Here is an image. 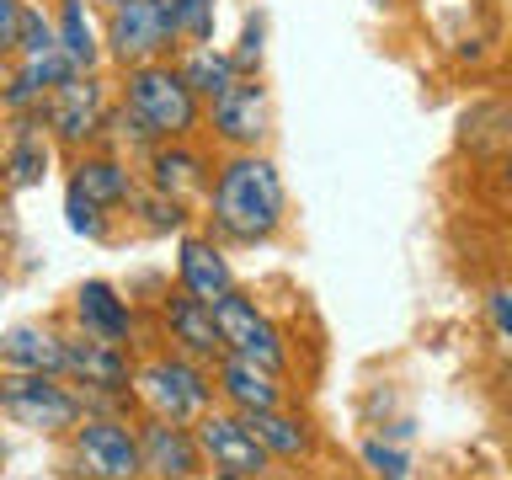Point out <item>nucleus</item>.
Returning a JSON list of instances; mask_svg holds the SVG:
<instances>
[{
    "label": "nucleus",
    "instance_id": "nucleus-11",
    "mask_svg": "<svg viewBox=\"0 0 512 480\" xmlns=\"http://www.w3.org/2000/svg\"><path fill=\"white\" fill-rule=\"evenodd\" d=\"M139 459H144V480H203L208 470L192 422H166V416H144L139 422Z\"/></svg>",
    "mask_w": 512,
    "mask_h": 480
},
{
    "label": "nucleus",
    "instance_id": "nucleus-20",
    "mask_svg": "<svg viewBox=\"0 0 512 480\" xmlns=\"http://www.w3.org/2000/svg\"><path fill=\"white\" fill-rule=\"evenodd\" d=\"M70 171H75L70 182L86 192L91 203H102L107 214L112 208H128V198H134V176H128V166L112 160V155H80Z\"/></svg>",
    "mask_w": 512,
    "mask_h": 480
},
{
    "label": "nucleus",
    "instance_id": "nucleus-22",
    "mask_svg": "<svg viewBox=\"0 0 512 480\" xmlns=\"http://www.w3.org/2000/svg\"><path fill=\"white\" fill-rule=\"evenodd\" d=\"M251 422V432H256V443L272 454V464H288V459H304L310 454V443H315V432L304 427V416H294V411H283V406H272V411H256V416H246Z\"/></svg>",
    "mask_w": 512,
    "mask_h": 480
},
{
    "label": "nucleus",
    "instance_id": "nucleus-30",
    "mask_svg": "<svg viewBox=\"0 0 512 480\" xmlns=\"http://www.w3.org/2000/svg\"><path fill=\"white\" fill-rule=\"evenodd\" d=\"M230 59H235V70H256V64H262V16L246 22V38H240V48Z\"/></svg>",
    "mask_w": 512,
    "mask_h": 480
},
{
    "label": "nucleus",
    "instance_id": "nucleus-17",
    "mask_svg": "<svg viewBox=\"0 0 512 480\" xmlns=\"http://www.w3.org/2000/svg\"><path fill=\"white\" fill-rule=\"evenodd\" d=\"M0 368H27V374H64V331L43 320H22L0 336Z\"/></svg>",
    "mask_w": 512,
    "mask_h": 480
},
{
    "label": "nucleus",
    "instance_id": "nucleus-18",
    "mask_svg": "<svg viewBox=\"0 0 512 480\" xmlns=\"http://www.w3.org/2000/svg\"><path fill=\"white\" fill-rule=\"evenodd\" d=\"M48 160H54V139H48V128L38 112H27V118H11V139H6V182L16 192L38 187L48 176Z\"/></svg>",
    "mask_w": 512,
    "mask_h": 480
},
{
    "label": "nucleus",
    "instance_id": "nucleus-26",
    "mask_svg": "<svg viewBox=\"0 0 512 480\" xmlns=\"http://www.w3.org/2000/svg\"><path fill=\"white\" fill-rule=\"evenodd\" d=\"M171 6V27L187 43H208L214 38V0H166Z\"/></svg>",
    "mask_w": 512,
    "mask_h": 480
},
{
    "label": "nucleus",
    "instance_id": "nucleus-10",
    "mask_svg": "<svg viewBox=\"0 0 512 480\" xmlns=\"http://www.w3.org/2000/svg\"><path fill=\"white\" fill-rule=\"evenodd\" d=\"M171 43H176V27H171V6H166V0H123V6H112V16H107V48H112V59H118L123 70L166 59Z\"/></svg>",
    "mask_w": 512,
    "mask_h": 480
},
{
    "label": "nucleus",
    "instance_id": "nucleus-8",
    "mask_svg": "<svg viewBox=\"0 0 512 480\" xmlns=\"http://www.w3.org/2000/svg\"><path fill=\"white\" fill-rule=\"evenodd\" d=\"M38 118H43L48 139H54L59 150L86 155V144L107 128V91H102V80H96V75H70L59 91L43 96Z\"/></svg>",
    "mask_w": 512,
    "mask_h": 480
},
{
    "label": "nucleus",
    "instance_id": "nucleus-32",
    "mask_svg": "<svg viewBox=\"0 0 512 480\" xmlns=\"http://www.w3.org/2000/svg\"><path fill=\"white\" fill-rule=\"evenodd\" d=\"M267 480H304V475H267Z\"/></svg>",
    "mask_w": 512,
    "mask_h": 480
},
{
    "label": "nucleus",
    "instance_id": "nucleus-34",
    "mask_svg": "<svg viewBox=\"0 0 512 480\" xmlns=\"http://www.w3.org/2000/svg\"><path fill=\"white\" fill-rule=\"evenodd\" d=\"M0 182H6V155H0Z\"/></svg>",
    "mask_w": 512,
    "mask_h": 480
},
{
    "label": "nucleus",
    "instance_id": "nucleus-1",
    "mask_svg": "<svg viewBox=\"0 0 512 480\" xmlns=\"http://www.w3.org/2000/svg\"><path fill=\"white\" fill-rule=\"evenodd\" d=\"M208 224H214L219 240H235V246H256V240H272L283 224V176L267 155L256 150H235L224 166L214 171V187H208Z\"/></svg>",
    "mask_w": 512,
    "mask_h": 480
},
{
    "label": "nucleus",
    "instance_id": "nucleus-28",
    "mask_svg": "<svg viewBox=\"0 0 512 480\" xmlns=\"http://www.w3.org/2000/svg\"><path fill=\"white\" fill-rule=\"evenodd\" d=\"M54 22L38 11V6H27L22 11V38H16V54H43V48H54Z\"/></svg>",
    "mask_w": 512,
    "mask_h": 480
},
{
    "label": "nucleus",
    "instance_id": "nucleus-5",
    "mask_svg": "<svg viewBox=\"0 0 512 480\" xmlns=\"http://www.w3.org/2000/svg\"><path fill=\"white\" fill-rule=\"evenodd\" d=\"M64 459H70L75 480H139V427H128L118 411H86L80 427L64 438Z\"/></svg>",
    "mask_w": 512,
    "mask_h": 480
},
{
    "label": "nucleus",
    "instance_id": "nucleus-7",
    "mask_svg": "<svg viewBox=\"0 0 512 480\" xmlns=\"http://www.w3.org/2000/svg\"><path fill=\"white\" fill-rule=\"evenodd\" d=\"M214 326H219L224 352H235V358L267 368V374H283V368H288V342H283V331L267 320V310H256L251 294L230 288V294L214 304Z\"/></svg>",
    "mask_w": 512,
    "mask_h": 480
},
{
    "label": "nucleus",
    "instance_id": "nucleus-24",
    "mask_svg": "<svg viewBox=\"0 0 512 480\" xmlns=\"http://www.w3.org/2000/svg\"><path fill=\"white\" fill-rule=\"evenodd\" d=\"M64 224H70L75 235H86V240H107V235H112L107 208H102V203H91V198H86V192H80L75 182L64 187Z\"/></svg>",
    "mask_w": 512,
    "mask_h": 480
},
{
    "label": "nucleus",
    "instance_id": "nucleus-12",
    "mask_svg": "<svg viewBox=\"0 0 512 480\" xmlns=\"http://www.w3.org/2000/svg\"><path fill=\"white\" fill-rule=\"evenodd\" d=\"M160 326H166V342L171 352H182L192 363H208L214 368L224 358V342H219V326H214V304L192 299V294H166L160 299Z\"/></svg>",
    "mask_w": 512,
    "mask_h": 480
},
{
    "label": "nucleus",
    "instance_id": "nucleus-27",
    "mask_svg": "<svg viewBox=\"0 0 512 480\" xmlns=\"http://www.w3.org/2000/svg\"><path fill=\"white\" fill-rule=\"evenodd\" d=\"M363 464H368V475H374V480H406L411 475V459L400 454V448H390L384 438L363 443Z\"/></svg>",
    "mask_w": 512,
    "mask_h": 480
},
{
    "label": "nucleus",
    "instance_id": "nucleus-4",
    "mask_svg": "<svg viewBox=\"0 0 512 480\" xmlns=\"http://www.w3.org/2000/svg\"><path fill=\"white\" fill-rule=\"evenodd\" d=\"M134 395L150 416H166V422H198V416L214 406V368L192 363L182 352H150V358L134 363Z\"/></svg>",
    "mask_w": 512,
    "mask_h": 480
},
{
    "label": "nucleus",
    "instance_id": "nucleus-36",
    "mask_svg": "<svg viewBox=\"0 0 512 480\" xmlns=\"http://www.w3.org/2000/svg\"><path fill=\"white\" fill-rule=\"evenodd\" d=\"M374 6H395V0H374Z\"/></svg>",
    "mask_w": 512,
    "mask_h": 480
},
{
    "label": "nucleus",
    "instance_id": "nucleus-25",
    "mask_svg": "<svg viewBox=\"0 0 512 480\" xmlns=\"http://www.w3.org/2000/svg\"><path fill=\"white\" fill-rule=\"evenodd\" d=\"M144 214V230H155V235H171V230H182L187 224V208H182V198H166V192H139L134 187V198H128Z\"/></svg>",
    "mask_w": 512,
    "mask_h": 480
},
{
    "label": "nucleus",
    "instance_id": "nucleus-19",
    "mask_svg": "<svg viewBox=\"0 0 512 480\" xmlns=\"http://www.w3.org/2000/svg\"><path fill=\"white\" fill-rule=\"evenodd\" d=\"M150 187L166 192V198H192V192H208V160L198 150L182 144H155L150 155Z\"/></svg>",
    "mask_w": 512,
    "mask_h": 480
},
{
    "label": "nucleus",
    "instance_id": "nucleus-21",
    "mask_svg": "<svg viewBox=\"0 0 512 480\" xmlns=\"http://www.w3.org/2000/svg\"><path fill=\"white\" fill-rule=\"evenodd\" d=\"M176 70H182V80L192 86V96H198V102H208V107H214L219 96L240 80L235 59L219 54L214 43H187V54H182V64H176Z\"/></svg>",
    "mask_w": 512,
    "mask_h": 480
},
{
    "label": "nucleus",
    "instance_id": "nucleus-35",
    "mask_svg": "<svg viewBox=\"0 0 512 480\" xmlns=\"http://www.w3.org/2000/svg\"><path fill=\"white\" fill-rule=\"evenodd\" d=\"M507 192H512V160H507Z\"/></svg>",
    "mask_w": 512,
    "mask_h": 480
},
{
    "label": "nucleus",
    "instance_id": "nucleus-13",
    "mask_svg": "<svg viewBox=\"0 0 512 480\" xmlns=\"http://www.w3.org/2000/svg\"><path fill=\"white\" fill-rule=\"evenodd\" d=\"M70 315H75V331L96 336V342L134 347V304H128L112 283H102V278L80 283L75 299H70Z\"/></svg>",
    "mask_w": 512,
    "mask_h": 480
},
{
    "label": "nucleus",
    "instance_id": "nucleus-16",
    "mask_svg": "<svg viewBox=\"0 0 512 480\" xmlns=\"http://www.w3.org/2000/svg\"><path fill=\"white\" fill-rule=\"evenodd\" d=\"M214 395H219L230 411H240V416H256V411L283 406L278 374H267V368L235 358V352H224V358L214 363Z\"/></svg>",
    "mask_w": 512,
    "mask_h": 480
},
{
    "label": "nucleus",
    "instance_id": "nucleus-15",
    "mask_svg": "<svg viewBox=\"0 0 512 480\" xmlns=\"http://www.w3.org/2000/svg\"><path fill=\"white\" fill-rule=\"evenodd\" d=\"M176 288L203 304H219L235 288V272L224 262L214 235H182V246H176Z\"/></svg>",
    "mask_w": 512,
    "mask_h": 480
},
{
    "label": "nucleus",
    "instance_id": "nucleus-31",
    "mask_svg": "<svg viewBox=\"0 0 512 480\" xmlns=\"http://www.w3.org/2000/svg\"><path fill=\"white\" fill-rule=\"evenodd\" d=\"M486 304H491V326L502 336H512V288H496Z\"/></svg>",
    "mask_w": 512,
    "mask_h": 480
},
{
    "label": "nucleus",
    "instance_id": "nucleus-9",
    "mask_svg": "<svg viewBox=\"0 0 512 480\" xmlns=\"http://www.w3.org/2000/svg\"><path fill=\"white\" fill-rule=\"evenodd\" d=\"M192 432H198V448L208 459V470H224V475H240V480H267L272 475V454L262 443H256L251 422L240 411H214L208 406L198 422H192Z\"/></svg>",
    "mask_w": 512,
    "mask_h": 480
},
{
    "label": "nucleus",
    "instance_id": "nucleus-14",
    "mask_svg": "<svg viewBox=\"0 0 512 480\" xmlns=\"http://www.w3.org/2000/svg\"><path fill=\"white\" fill-rule=\"evenodd\" d=\"M267 134V86L262 80H235L214 102V139L230 150H256Z\"/></svg>",
    "mask_w": 512,
    "mask_h": 480
},
{
    "label": "nucleus",
    "instance_id": "nucleus-37",
    "mask_svg": "<svg viewBox=\"0 0 512 480\" xmlns=\"http://www.w3.org/2000/svg\"><path fill=\"white\" fill-rule=\"evenodd\" d=\"M107 6H123V0H107Z\"/></svg>",
    "mask_w": 512,
    "mask_h": 480
},
{
    "label": "nucleus",
    "instance_id": "nucleus-3",
    "mask_svg": "<svg viewBox=\"0 0 512 480\" xmlns=\"http://www.w3.org/2000/svg\"><path fill=\"white\" fill-rule=\"evenodd\" d=\"M0 416L38 438H70L86 416V395L64 374H27V368H0Z\"/></svg>",
    "mask_w": 512,
    "mask_h": 480
},
{
    "label": "nucleus",
    "instance_id": "nucleus-29",
    "mask_svg": "<svg viewBox=\"0 0 512 480\" xmlns=\"http://www.w3.org/2000/svg\"><path fill=\"white\" fill-rule=\"evenodd\" d=\"M22 11H27V0H0V59L16 54V38H22Z\"/></svg>",
    "mask_w": 512,
    "mask_h": 480
},
{
    "label": "nucleus",
    "instance_id": "nucleus-6",
    "mask_svg": "<svg viewBox=\"0 0 512 480\" xmlns=\"http://www.w3.org/2000/svg\"><path fill=\"white\" fill-rule=\"evenodd\" d=\"M134 352L96 342L86 331H64V379L86 395V411H96L102 400H128L134 395Z\"/></svg>",
    "mask_w": 512,
    "mask_h": 480
},
{
    "label": "nucleus",
    "instance_id": "nucleus-23",
    "mask_svg": "<svg viewBox=\"0 0 512 480\" xmlns=\"http://www.w3.org/2000/svg\"><path fill=\"white\" fill-rule=\"evenodd\" d=\"M54 38L80 75H96V64H102V38H96V22L86 16V0H59Z\"/></svg>",
    "mask_w": 512,
    "mask_h": 480
},
{
    "label": "nucleus",
    "instance_id": "nucleus-2",
    "mask_svg": "<svg viewBox=\"0 0 512 480\" xmlns=\"http://www.w3.org/2000/svg\"><path fill=\"white\" fill-rule=\"evenodd\" d=\"M123 112L139 128L144 144H182L203 118V102L192 96V86L182 80V70L166 59L155 64H134L123 80Z\"/></svg>",
    "mask_w": 512,
    "mask_h": 480
},
{
    "label": "nucleus",
    "instance_id": "nucleus-38",
    "mask_svg": "<svg viewBox=\"0 0 512 480\" xmlns=\"http://www.w3.org/2000/svg\"><path fill=\"white\" fill-rule=\"evenodd\" d=\"M139 480H144V475H139Z\"/></svg>",
    "mask_w": 512,
    "mask_h": 480
},
{
    "label": "nucleus",
    "instance_id": "nucleus-33",
    "mask_svg": "<svg viewBox=\"0 0 512 480\" xmlns=\"http://www.w3.org/2000/svg\"><path fill=\"white\" fill-rule=\"evenodd\" d=\"M214 480H240V475H224V470H214Z\"/></svg>",
    "mask_w": 512,
    "mask_h": 480
}]
</instances>
